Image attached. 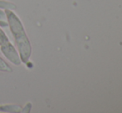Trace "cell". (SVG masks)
<instances>
[{"label": "cell", "instance_id": "cell-8", "mask_svg": "<svg viewBox=\"0 0 122 113\" xmlns=\"http://www.w3.org/2000/svg\"><path fill=\"white\" fill-rule=\"evenodd\" d=\"M8 23H5V22L0 21V27H7L8 26Z\"/></svg>", "mask_w": 122, "mask_h": 113}, {"label": "cell", "instance_id": "cell-2", "mask_svg": "<svg viewBox=\"0 0 122 113\" xmlns=\"http://www.w3.org/2000/svg\"><path fill=\"white\" fill-rule=\"evenodd\" d=\"M1 52L12 63L18 65V66L21 64V58L18 56V52L14 48L13 45L10 42H8L3 45H1Z\"/></svg>", "mask_w": 122, "mask_h": 113}, {"label": "cell", "instance_id": "cell-3", "mask_svg": "<svg viewBox=\"0 0 122 113\" xmlns=\"http://www.w3.org/2000/svg\"><path fill=\"white\" fill-rule=\"evenodd\" d=\"M21 107L16 105H5V106H0V112H21Z\"/></svg>", "mask_w": 122, "mask_h": 113}, {"label": "cell", "instance_id": "cell-5", "mask_svg": "<svg viewBox=\"0 0 122 113\" xmlns=\"http://www.w3.org/2000/svg\"><path fill=\"white\" fill-rule=\"evenodd\" d=\"M0 71H4V72H12V68L6 63L1 57H0Z\"/></svg>", "mask_w": 122, "mask_h": 113}, {"label": "cell", "instance_id": "cell-7", "mask_svg": "<svg viewBox=\"0 0 122 113\" xmlns=\"http://www.w3.org/2000/svg\"><path fill=\"white\" fill-rule=\"evenodd\" d=\"M31 108H32V104H31V103H28V104H27V105L24 107V108H23L24 110H22L21 112H30V109H31Z\"/></svg>", "mask_w": 122, "mask_h": 113}, {"label": "cell", "instance_id": "cell-1", "mask_svg": "<svg viewBox=\"0 0 122 113\" xmlns=\"http://www.w3.org/2000/svg\"><path fill=\"white\" fill-rule=\"evenodd\" d=\"M6 18H8V24L14 36L15 42L19 51L20 58L22 62L27 63L32 54V47H31L29 39L25 32L24 28L23 26L21 20L18 18L16 14L11 10H5Z\"/></svg>", "mask_w": 122, "mask_h": 113}, {"label": "cell", "instance_id": "cell-4", "mask_svg": "<svg viewBox=\"0 0 122 113\" xmlns=\"http://www.w3.org/2000/svg\"><path fill=\"white\" fill-rule=\"evenodd\" d=\"M0 8L13 10V9H15V8H16V5L13 4V3H10V2L0 0Z\"/></svg>", "mask_w": 122, "mask_h": 113}, {"label": "cell", "instance_id": "cell-9", "mask_svg": "<svg viewBox=\"0 0 122 113\" xmlns=\"http://www.w3.org/2000/svg\"><path fill=\"white\" fill-rule=\"evenodd\" d=\"M3 17H4V13L1 12V10H0V18H3Z\"/></svg>", "mask_w": 122, "mask_h": 113}, {"label": "cell", "instance_id": "cell-6", "mask_svg": "<svg viewBox=\"0 0 122 113\" xmlns=\"http://www.w3.org/2000/svg\"><path fill=\"white\" fill-rule=\"evenodd\" d=\"M8 42H9L8 37H7V35L4 33V32L0 28V46L3 45V44Z\"/></svg>", "mask_w": 122, "mask_h": 113}]
</instances>
